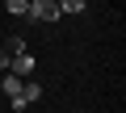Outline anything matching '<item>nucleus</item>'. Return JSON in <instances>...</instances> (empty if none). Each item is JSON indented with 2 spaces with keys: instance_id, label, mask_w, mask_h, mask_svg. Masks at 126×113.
Wrapping results in <instances>:
<instances>
[{
  "instance_id": "obj_1",
  "label": "nucleus",
  "mask_w": 126,
  "mask_h": 113,
  "mask_svg": "<svg viewBox=\"0 0 126 113\" xmlns=\"http://www.w3.org/2000/svg\"><path fill=\"white\" fill-rule=\"evenodd\" d=\"M30 21H59V4L55 0H30Z\"/></svg>"
},
{
  "instance_id": "obj_2",
  "label": "nucleus",
  "mask_w": 126,
  "mask_h": 113,
  "mask_svg": "<svg viewBox=\"0 0 126 113\" xmlns=\"http://www.w3.org/2000/svg\"><path fill=\"white\" fill-rule=\"evenodd\" d=\"M38 100H42V84H34V80H25V84H21V96L13 100V109L21 113V109H34Z\"/></svg>"
},
{
  "instance_id": "obj_3",
  "label": "nucleus",
  "mask_w": 126,
  "mask_h": 113,
  "mask_svg": "<svg viewBox=\"0 0 126 113\" xmlns=\"http://www.w3.org/2000/svg\"><path fill=\"white\" fill-rule=\"evenodd\" d=\"M34 67H38V63H34V54H30V50H25V54H13V59H9V71H13L17 80L34 75Z\"/></svg>"
},
{
  "instance_id": "obj_4",
  "label": "nucleus",
  "mask_w": 126,
  "mask_h": 113,
  "mask_svg": "<svg viewBox=\"0 0 126 113\" xmlns=\"http://www.w3.org/2000/svg\"><path fill=\"white\" fill-rule=\"evenodd\" d=\"M21 84H25V80H17L13 71H4V80H0V88H4V96H9V105H13V100L21 96Z\"/></svg>"
},
{
  "instance_id": "obj_5",
  "label": "nucleus",
  "mask_w": 126,
  "mask_h": 113,
  "mask_svg": "<svg viewBox=\"0 0 126 113\" xmlns=\"http://www.w3.org/2000/svg\"><path fill=\"white\" fill-rule=\"evenodd\" d=\"M4 9H9V17H25L30 13V0H4Z\"/></svg>"
},
{
  "instance_id": "obj_6",
  "label": "nucleus",
  "mask_w": 126,
  "mask_h": 113,
  "mask_svg": "<svg viewBox=\"0 0 126 113\" xmlns=\"http://www.w3.org/2000/svg\"><path fill=\"white\" fill-rule=\"evenodd\" d=\"M55 4H59V17L63 13H84V0H55Z\"/></svg>"
},
{
  "instance_id": "obj_7",
  "label": "nucleus",
  "mask_w": 126,
  "mask_h": 113,
  "mask_svg": "<svg viewBox=\"0 0 126 113\" xmlns=\"http://www.w3.org/2000/svg\"><path fill=\"white\" fill-rule=\"evenodd\" d=\"M0 50H4V54H9V59H13V54H25V42H21V38H9V42H4V46H0Z\"/></svg>"
},
{
  "instance_id": "obj_8",
  "label": "nucleus",
  "mask_w": 126,
  "mask_h": 113,
  "mask_svg": "<svg viewBox=\"0 0 126 113\" xmlns=\"http://www.w3.org/2000/svg\"><path fill=\"white\" fill-rule=\"evenodd\" d=\"M4 71H9V54L0 50V75H4Z\"/></svg>"
},
{
  "instance_id": "obj_9",
  "label": "nucleus",
  "mask_w": 126,
  "mask_h": 113,
  "mask_svg": "<svg viewBox=\"0 0 126 113\" xmlns=\"http://www.w3.org/2000/svg\"><path fill=\"white\" fill-rule=\"evenodd\" d=\"M21 113H38V109H21Z\"/></svg>"
}]
</instances>
